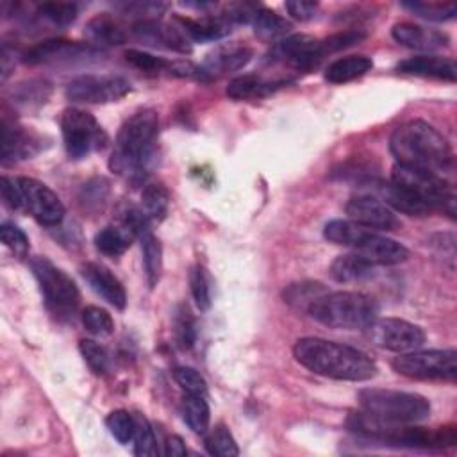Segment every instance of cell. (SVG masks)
Masks as SVG:
<instances>
[{"mask_svg":"<svg viewBox=\"0 0 457 457\" xmlns=\"http://www.w3.org/2000/svg\"><path fill=\"white\" fill-rule=\"evenodd\" d=\"M293 355L309 371L334 380L362 382L377 375V364L366 352L323 337L298 339Z\"/></svg>","mask_w":457,"mask_h":457,"instance_id":"1","label":"cell"},{"mask_svg":"<svg viewBox=\"0 0 457 457\" xmlns=\"http://www.w3.org/2000/svg\"><path fill=\"white\" fill-rule=\"evenodd\" d=\"M159 116L154 109L134 112L120 129L109 157V168L129 182L145 179L157 145Z\"/></svg>","mask_w":457,"mask_h":457,"instance_id":"2","label":"cell"},{"mask_svg":"<svg viewBox=\"0 0 457 457\" xmlns=\"http://www.w3.org/2000/svg\"><path fill=\"white\" fill-rule=\"evenodd\" d=\"M389 150L396 164L441 175L453 162L448 139L430 123L411 120L395 129L389 139Z\"/></svg>","mask_w":457,"mask_h":457,"instance_id":"3","label":"cell"},{"mask_svg":"<svg viewBox=\"0 0 457 457\" xmlns=\"http://www.w3.org/2000/svg\"><path fill=\"white\" fill-rule=\"evenodd\" d=\"M323 236L334 245L352 248L375 266L400 264L409 257L407 246L396 239H391L378 230L362 227L352 220H330L323 228Z\"/></svg>","mask_w":457,"mask_h":457,"instance_id":"4","label":"cell"},{"mask_svg":"<svg viewBox=\"0 0 457 457\" xmlns=\"http://www.w3.org/2000/svg\"><path fill=\"white\" fill-rule=\"evenodd\" d=\"M307 314L330 328L362 330L378 316V305L364 293L327 291L309 307Z\"/></svg>","mask_w":457,"mask_h":457,"instance_id":"5","label":"cell"},{"mask_svg":"<svg viewBox=\"0 0 457 457\" xmlns=\"http://www.w3.org/2000/svg\"><path fill=\"white\" fill-rule=\"evenodd\" d=\"M359 405L362 411L391 423H418L430 416V402L418 395L396 389L366 387L359 391Z\"/></svg>","mask_w":457,"mask_h":457,"instance_id":"6","label":"cell"},{"mask_svg":"<svg viewBox=\"0 0 457 457\" xmlns=\"http://www.w3.org/2000/svg\"><path fill=\"white\" fill-rule=\"evenodd\" d=\"M30 270L39 284L46 309L59 320L71 318L80 302V293L71 277L43 255L30 259Z\"/></svg>","mask_w":457,"mask_h":457,"instance_id":"7","label":"cell"},{"mask_svg":"<svg viewBox=\"0 0 457 457\" xmlns=\"http://www.w3.org/2000/svg\"><path fill=\"white\" fill-rule=\"evenodd\" d=\"M391 182L418 196L430 207V211L439 209L452 218L455 216V193L453 187L443 179V175L395 164L391 171Z\"/></svg>","mask_w":457,"mask_h":457,"instance_id":"8","label":"cell"},{"mask_svg":"<svg viewBox=\"0 0 457 457\" xmlns=\"http://www.w3.org/2000/svg\"><path fill=\"white\" fill-rule=\"evenodd\" d=\"M61 132L64 148L71 159H84L89 154L102 150L109 141L107 132L96 118L75 107L62 111Z\"/></svg>","mask_w":457,"mask_h":457,"instance_id":"9","label":"cell"},{"mask_svg":"<svg viewBox=\"0 0 457 457\" xmlns=\"http://www.w3.org/2000/svg\"><path fill=\"white\" fill-rule=\"evenodd\" d=\"M393 370L403 377L416 380H455L457 352L445 350H412L400 353L391 362Z\"/></svg>","mask_w":457,"mask_h":457,"instance_id":"10","label":"cell"},{"mask_svg":"<svg viewBox=\"0 0 457 457\" xmlns=\"http://www.w3.org/2000/svg\"><path fill=\"white\" fill-rule=\"evenodd\" d=\"M371 343L377 346L396 352V353H405L418 350L425 345L427 334L420 325H414L407 320L402 318H375L371 325L366 328Z\"/></svg>","mask_w":457,"mask_h":457,"instance_id":"11","label":"cell"},{"mask_svg":"<svg viewBox=\"0 0 457 457\" xmlns=\"http://www.w3.org/2000/svg\"><path fill=\"white\" fill-rule=\"evenodd\" d=\"M132 89L121 75H80L68 82L66 98L75 104H109L118 102Z\"/></svg>","mask_w":457,"mask_h":457,"instance_id":"12","label":"cell"},{"mask_svg":"<svg viewBox=\"0 0 457 457\" xmlns=\"http://www.w3.org/2000/svg\"><path fill=\"white\" fill-rule=\"evenodd\" d=\"M23 191L25 212L43 227H57L64 218V205L59 196L43 182L30 177H18Z\"/></svg>","mask_w":457,"mask_h":457,"instance_id":"13","label":"cell"},{"mask_svg":"<svg viewBox=\"0 0 457 457\" xmlns=\"http://www.w3.org/2000/svg\"><path fill=\"white\" fill-rule=\"evenodd\" d=\"M345 209L352 221H355L362 227H368L371 230L387 232V230H395L400 225L395 211L389 209L382 200H378L375 195H370V193L353 195L346 202Z\"/></svg>","mask_w":457,"mask_h":457,"instance_id":"14","label":"cell"},{"mask_svg":"<svg viewBox=\"0 0 457 457\" xmlns=\"http://www.w3.org/2000/svg\"><path fill=\"white\" fill-rule=\"evenodd\" d=\"M253 50L243 43H225L209 52L204 62L198 66L200 80H214L227 73L237 71L250 62Z\"/></svg>","mask_w":457,"mask_h":457,"instance_id":"15","label":"cell"},{"mask_svg":"<svg viewBox=\"0 0 457 457\" xmlns=\"http://www.w3.org/2000/svg\"><path fill=\"white\" fill-rule=\"evenodd\" d=\"M273 54L298 71H309L316 68L325 57L320 46V39L309 34L286 36L277 43Z\"/></svg>","mask_w":457,"mask_h":457,"instance_id":"16","label":"cell"},{"mask_svg":"<svg viewBox=\"0 0 457 457\" xmlns=\"http://www.w3.org/2000/svg\"><path fill=\"white\" fill-rule=\"evenodd\" d=\"M100 52L86 43L66 41V39H45L21 54V61L27 64H46V62H62L73 59L95 57Z\"/></svg>","mask_w":457,"mask_h":457,"instance_id":"17","label":"cell"},{"mask_svg":"<svg viewBox=\"0 0 457 457\" xmlns=\"http://www.w3.org/2000/svg\"><path fill=\"white\" fill-rule=\"evenodd\" d=\"M132 34L136 39L150 46H159L180 54L191 52V41L180 32V29L173 21L166 23L159 18L141 20L132 25Z\"/></svg>","mask_w":457,"mask_h":457,"instance_id":"18","label":"cell"},{"mask_svg":"<svg viewBox=\"0 0 457 457\" xmlns=\"http://www.w3.org/2000/svg\"><path fill=\"white\" fill-rule=\"evenodd\" d=\"M41 150V137L34 132L11 123L2 121V164H12L21 159H30Z\"/></svg>","mask_w":457,"mask_h":457,"instance_id":"19","label":"cell"},{"mask_svg":"<svg viewBox=\"0 0 457 457\" xmlns=\"http://www.w3.org/2000/svg\"><path fill=\"white\" fill-rule=\"evenodd\" d=\"M80 273L96 295H100L112 307L125 309V305H127L125 287L109 268H105L104 264H98V262H86L80 266Z\"/></svg>","mask_w":457,"mask_h":457,"instance_id":"20","label":"cell"},{"mask_svg":"<svg viewBox=\"0 0 457 457\" xmlns=\"http://www.w3.org/2000/svg\"><path fill=\"white\" fill-rule=\"evenodd\" d=\"M361 186L375 189L377 198L382 200L389 209H395L398 212H403L409 216H425L430 212V207L425 202H421L418 196H414L412 193H409L407 189H403L402 186L391 180L384 182V180L371 179Z\"/></svg>","mask_w":457,"mask_h":457,"instance_id":"21","label":"cell"},{"mask_svg":"<svg viewBox=\"0 0 457 457\" xmlns=\"http://www.w3.org/2000/svg\"><path fill=\"white\" fill-rule=\"evenodd\" d=\"M396 70L405 75L423 77V79H437L446 82H455L457 66L453 59L439 57V55H414L398 62Z\"/></svg>","mask_w":457,"mask_h":457,"instance_id":"22","label":"cell"},{"mask_svg":"<svg viewBox=\"0 0 457 457\" xmlns=\"http://www.w3.org/2000/svg\"><path fill=\"white\" fill-rule=\"evenodd\" d=\"M391 36L396 43L412 48V50H425V52H432V50H439L445 48L448 45V36L441 30L436 29H427L411 21H402L396 23L391 29Z\"/></svg>","mask_w":457,"mask_h":457,"instance_id":"23","label":"cell"},{"mask_svg":"<svg viewBox=\"0 0 457 457\" xmlns=\"http://www.w3.org/2000/svg\"><path fill=\"white\" fill-rule=\"evenodd\" d=\"M173 23L180 29V32L189 41H214L227 36L232 30V25L218 12L202 18H187V16H175Z\"/></svg>","mask_w":457,"mask_h":457,"instance_id":"24","label":"cell"},{"mask_svg":"<svg viewBox=\"0 0 457 457\" xmlns=\"http://www.w3.org/2000/svg\"><path fill=\"white\" fill-rule=\"evenodd\" d=\"M84 37L87 39V45L104 48V46L123 45L127 39V34L112 16H109L107 12H102L86 23Z\"/></svg>","mask_w":457,"mask_h":457,"instance_id":"25","label":"cell"},{"mask_svg":"<svg viewBox=\"0 0 457 457\" xmlns=\"http://www.w3.org/2000/svg\"><path fill=\"white\" fill-rule=\"evenodd\" d=\"M287 84L286 79L282 80H268L257 73H246L232 79L227 86V96L232 100H248V98H262L273 93L277 87Z\"/></svg>","mask_w":457,"mask_h":457,"instance_id":"26","label":"cell"},{"mask_svg":"<svg viewBox=\"0 0 457 457\" xmlns=\"http://www.w3.org/2000/svg\"><path fill=\"white\" fill-rule=\"evenodd\" d=\"M373 68V61L368 55H346L330 62L325 70V80L330 84H345L366 75Z\"/></svg>","mask_w":457,"mask_h":457,"instance_id":"27","label":"cell"},{"mask_svg":"<svg viewBox=\"0 0 457 457\" xmlns=\"http://www.w3.org/2000/svg\"><path fill=\"white\" fill-rule=\"evenodd\" d=\"M373 268H375V264H371L362 255L352 252V253L339 255L332 261L330 277L336 282H343V284L355 282V280H362V278L370 277L373 273Z\"/></svg>","mask_w":457,"mask_h":457,"instance_id":"28","label":"cell"},{"mask_svg":"<svg viewBox=\"0 0 457 457\" xmlns=\"http://www.w3.org/2000/svg\"><path fill=\"white\" fill-rule=\"evenodd\" d=\"M252 27H253V34L261 41H266V43L280 41L291 30V23L286 18H282L280 14H277L275 11L266 9V7L257 9V12L253 14V20H252Z\"/></svg>","mask_w":457,"mask_h":457,"instance_id":"29","label":"cell"},{"mask_svg":"<svg viewBox=\"0 0 457 457\" xmlns=\"http://www.w3.org/2000/svg\"><path fill=\"white\" fill-rule=\"evenodd\" d=\"M134 239H136V236L129 228H125L123 225L114 221V223L104 227L95 236V246L98 248L100 253H104L107 257H118L129 250V246L132 245Z\"/></svg>","mask_w":457,"mask_h":457,"instance_id":"30","label":"cell"},{"mask_svg":"<svg viewBox=\"0 0 457 457\" xmlns=\"http://www.w3.org/2000/svg\"><path fill=\"white\" fill-rule=\"evenodd\" d=\"M79 7L70 2H45L36 5L34 18L37 23H45L52 29H64L75 21Z\"/></svg>","mask_w":457,"mask_h":457,"instance_id":"31","label":"cell"},{"mask_svg":"<svg viewBox=\"0 0 457 457\" xmlns=\"http://www.w3.org/2000/svg\"><path fill=\"white\" fill-rule=\"evenodd\" d=\"M50 93H52V84L48 80H41V79L20 82L11 91L14 105L23 107V109H32V107L43 105L48 100Z\"/></svg>","mask_w":457,"mask_h":457,"instance_id":"32","label":"cell"},{"mask_svg":"<svg viewBox=\"0 0 457 457\" xmlns=\"http://www.w3.org/2000/svg\"><path fill=\"white\" fill-rule=\"evenodd\" d=\"M141 243V253H143V266L146 282L150 287H155L161 278L162 270V246L161 241L152 234V230L143 232L139 237Z\"/></svg>","mask_w":457,"mask_h":457,"instance_id":"33","label":"cell"},{"mask_svg":"<svg viewBox=\"0 0 457 457\" xmlns=\"http://www.w3.org/2000/svg\"><path fill=\"white\" fill-rule=\"evenodd\" d=\"M328 289L321 284V282H312V280H305V282H295L289 284L284 291H282V298L287 305H291L296 311H309V307L327 293Z\"/></svg>","mask_w":457,"mask_h":457,"instance_id":"34","label":"cell"},{"mask_svg":"<svg viewBox=\"0 0 457 457\" xmlns=\"http://www.w3.org/2000/svg\"><path fill=\"white\" fill-rule=\"evenodd\" d=\"M170 193L159 182H146L141 191V209L150 221H162L168 214Z\"/></svg>","mask_w":457,"mask_h":457,"instance_id":"35","label":"cell"},{"mask_svg":"<svg viewBox=\"0 0 457 457\" xmlns=\"http://www.w3.org/2000/svg\"><path fill=\"white\" fill-rule=\"evenodd\" d=\"M182 418L195 434H205L211 421V411L204 396L186 395L182 400Z\"/></svg>","mask_w":457,"mask_h":457,"instance_id":"36","label":"cell"},{"mask_svg":"<svg viewBox=\"0 0 457 457\" xmlns=\"http://www.w3.org/2000/svg\"><path fill=\"white\" fill-rule=\"evenodd\" d=\"M134 453L139 457H150V455H157V443H155V434L154 428L150 425V421L146 420V416H143L141 412H134Z\"/></svg>","mask_w":457,"mask_h":457,"instance_id":"37","label":"cell"},{"mask_svg":"<svg viewBox=\"0 0 457 457\" xmlns=\"http://www.w3.org/2000/svg\"><path fill=\"white\" fill-rule=\"evenodd\" d=\"M109 198V182L104 177H95L87 180L79 195V202L84 211L96 212L102 211Z\"/></svg>","mask_w":457,"mask_h":457,"instance_id":"38","label":"cell"},{"mask_svg":"<svg viewBox=\"0 0 457 457\" xmlns=\"http://www.w3.org/2000/svg\"><path fill=\"white\" fill-rule=\"evenodd\" d=\"M114 221L123 225L125 228H129L136 237H139L143 232L150 230V220L148 216L143 212L141 205H136L132 202H121L116 207V216Z\"/></svg>","mask_w":457,"mask_h":457,"instance_id":"39","label":"cell"},{"mask_svg":"<svg viewBox=\"0 0 457 457\" xmlns=\"http://www.w3.org/2000/svg\"><path fill=\"white\" fill-rule=\"evenodd\" d=\"M173 334L175 341L182 350H189L196 339L195 318L186 303H180L173 314Z\"/></svg>","mask_w":457,"mask_h":457,"instance_id":"40","label":"cell"},{"mask_svg":"<svg viewBox=\"0 0 457 457\" xmlns=\"http://www.w3.org/2000/svg\"><path fill=\"white\" fill-rule=\"evenodd\" d=\"M80 320H82V325L86 327L87 332H91L93 336H98V337H107L114 332V320L112 316L98 307V305H87L82 314H80Z\"/></svg>","mask_w":457,"mask_h":457,"instance_id":"41","label":"cell"},{"mask_svg":"<svg viewBox=\"0 0 457 457\" xmlns=\"http://www.w3.org/2000/svg\"><path fill=\"white\" fill-rule=\"evenodd\" d=\"M204 445H205V450L211 455H218V457H236V455H239V448H237V443H236L234 436L223 425H218L205 437Z\"/></svg>","mask_w":457,"mask_h":457,"instance_id":"42","label":"cell"},{"mask_svg":"<svg viewBox=\"0 0 457 457\" xmlns=\"http://www.w3.org/2000/svg\"><path fill=\"white\" fill-rule=\"evenodd\" d=\"M405 9L414 12L420 18L432 20V21H446L452 20L457 12L453 4H441V2H403Z\"/></svg>","mask_w":457,"mask_h":457,"instance_id":"43","label":"cell"},{"mask_svg":"<svg viewBox=\"0 0 457 457\" xmlns=\"http://www.w3.org/2000/svg\"><path fill=\"white\" fill-rule=\"evenodd\" d=\"M105 427L120 445H129L134 437V414L125 409H116L105 418Z\"/></svg>","mask_w":457,"mask_h":457,"instance_id":"44","label":"cell"},{"mask_svg":"<svg viewBox=\"0 0 457 457\" xmlns=\"http://www.w3.org/2000/svg\"><path fill=\"white\" fill-rule=\"evenodd\" d=\"M125 61L129 64H132L134 68H137L141 71H146V73H161V71L170 73L171 62H173V61H168L164 57H157V55H152L148 52L136 50V48H130V50L125 52Z\"/></svg>","mask_w":457,"mask_h":457,"instance_id":"45","label":"cell"},{"mask_svg":"<svg viewBox=\"0 0 457 457\" xmlns=\"http://www.w3.org/2000/svg\"><path fill=\"white\" fill-rule=\"evenodd\" d=\"M173 378L180 386V389L186 395H195V396H204L207 398V382L205 378L191 366H177L173 370Z\"/></svg>","mask_w":457,"mask_h":457,"instance_id":"46","label":"cell"},{"mask_svg":"<svg viewBox=\"0 0 457 457\" xmlns=\"http://www.w3.org/2000/svg\"><path fill=\"white\" fill-rule=\"evenodd\" d=\"M79 350L93 373L105 375L109 371V355L100 343H96L95 339H80Z\"/></svg>","mask_w":457,"mask_h":457,"instance_id":"47","label":"cell"},{"mask_svg":"<svg viewBox=\"0 0 457 457\" xmlns=\"http://www.w3.org/2000/svg\"><path fill=\"white\" fill-rule=\"evenodd\" d=\"M189 287L193 300L200 311H207L211 307V287L205 268L200 264L191 266L189 270Z\"/></svg>","mask_w":457,"mask_h":457,"instance_id":"48","label":"cell"},{"mask_svg":"<svg viewBox=\"0 0 457 457\" xmlns=\"http://www.w3.org/2000/svg\"><path fill=\"white\" fill-rule=\"evenodd\" d=\"M366 37V34L359 29H350V30H341V32H336L325 39H320V46H321V52L323 55H330V54H336V52H341L345 48H350L357 43H361L362 39Z\"/></svg>","mask_w":457,"mask_h":457,"instance_id":"49","label":"cell"},{"mask_svg":"<svg viewBox=\"0 0 457 457\" xmlns=\"http://www.w3.org/2000/svg\"><path fill=\"white\" fill-rule=\"evenodd\" d=\"M0 239L16 257H25L29 253V237L20 227L12 223H2Z\"/></svg>","mask_w":457,"mask_h":457,"instance_id":"50","label":"cell"},{"mask_svg":"<svg viewBox=\"0 0 457 457\" xmlns=\"http://www.w3.org/2000/svg\"><path fill=\"white\" fill-rule=\"evenodd\" d=\"M0 193H2V200L4 204L12 209V211H25V204H23V191L20 186V179L18 177H7L4 175L0 179Z\"/></svg>","mask_w":457,"mask_h":457,"instance_id":"51","label":"cell"},{"mask_svg":"<svg viewBox=\"0 0 457 457\" xmlns=\"http://www.w3.org/2000/svg\"><path fill=\"white\" fill-rule=\"evenodd\" d=\"M286 11L289 12L291 18L298 20V21H307L311 20L316 11H318V2H305V0H293V2H286Z\"/></svg>","mask_w":457,"mask_h":457,"instance_id":"52","label":"cell"},{"mask_svg":"<svg viewBox=\"0 0 457 457\" xmlns=\"http://www.w3.org/2000/svg\"><path fill=\"white\" fill-rule=\"evenodd\" d=\"M164 453L170 455V457H182L187 453L186 450V445L182 441L180 436H170L164 443Z\"/></svg>","mask_w":457,"mask_h":457,"instance_id":"53","label":"cell"}]
</instances>
